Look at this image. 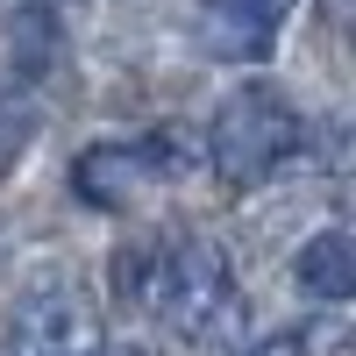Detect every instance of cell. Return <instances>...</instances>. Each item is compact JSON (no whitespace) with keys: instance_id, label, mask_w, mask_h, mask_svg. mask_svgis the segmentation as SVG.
<instances>
[{"instance_id":"6da1fadb","label":"cell","mask_w":356,"mask_h":356,"mask_svg":"<svg viewBox=\"0 0 356 356\" xmlns=\"http://www.w3.org/2000/svg\"><path fill=\"white\" fill-rule=\"evenodd\" d=\"M114 292L129 307L157 314L171 335L186 342H207L235 314V271L221 243L207 235H157V243H129L114 257Z\"/></svg>"},{"instance_id":"7a4b0ae2","label":"cell","mask_w":356,"mask_h":356,"mask_svg":"<svg viewBox=\"0 0 356 356\" xmlns=\"http://www.w3.org/2000/svg\"><path fill=\"white\" fill-rule=\"evenodd\" d=\"M307 143V122L300 107L271 86H235V93L214 107V122H207V164L228 193H250L264 186L292 150Z\"/></svg>"},{"instance_id":"3957f363","label":"cell","mask_w":356,"mask_h":356,"mask_svg":"<svg viewBox=\"0 0 356 356\" xmlns=\"http://www.w3.org/2000/svg\"><path fill=\"white\" fill-rule=\"evenodd\" d=\"M100 349V307L86 300L72 271H43L8 314V356H93Z\"/></svg>"},{"instance_id":"277c9868","label":"cell","mask_w":356,"mask_h":356,"mask_svg":"<svg viewBox=\"0 0 356 356\" xmlns=\"http://www.w3.org/2000/svg\"><path fill=\"white\" fill-rule=\"evenodd\" d=\"M150 186V150H129V143H86L72 157V193L100 214H122V207Z\"/></svg>"},{"instance_id":"5b68a950","label":"cell","mask_w":356,"mask_h":356,"mask_svg":"<svg viewBox=\"0 0 356 356\" xmlns=\"http://www.w3.org/2000/svg\"><path fill=\"white\" fill-rule=\"evenodd\" d=\"M292 285H300V300H314V307H342L356 292V243L342 228L307 235L300 257H292Z\"/></svg>"},{"instance_id":"8992f818","label":"cell","mask_w":356,"mask_h":356,"mask_svg":"<svg viewBox=\"0 0 356 356\" xmlns=\"http://www.w3.org/2000/svg\"><path fill=\"white\" fill-rule=\"evenodd\" d=\"M207 8H214L207 22H228V29H243V36H264V43H271L278 22L300 8V0H207Z\"/></svg>"},{"instance_id":"52a82bcc","label":"cell","mask_w":356,"mask_h":356,"mask_svg":"<svg viewBox=\"0 0 356 356\" xmlns=\"http://www.w3.org/2000/svg\"><path fill=\"white\" fill-rule=\"evenodd\" d=\"M29 136H36V114L15 107V100H0V171H8V164L29 150Z\"/></svg>"},{"instance_id":"ba28073f","label":"cell","mask_w":356,"mask_h":356,"mask_svg":"<svg viewBox=\"0 0 356 356\" xmlns=\"http://www.w3.org/2000/svg\"><path fill=\"white\" fill-rule=\"evenodd\" d=\"M321 342H328V335H321V328H285V335H264L250 356H314Z\"/></svg>"},{"instance_id":"9c48e42d","label":"cell","mask_w":356,"mask_h":356,"mask_svg":"<svg viewBox=\"0 0 356 356\" xmlns=\"http://www.w3.org/2000/svg\"><path fill=\"white\" fill-rule=\"evenodd\" d=\"M93 356H136V349H107V342H100V349H93Z\"/></svg>"}]
</instances>
